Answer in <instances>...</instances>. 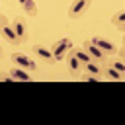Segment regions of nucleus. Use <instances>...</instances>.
<instances>
[{"instance_id": "obj_9", "label": "nucleus", "mask_w": 125, "mask_h": 125, "mask_svg": "<svg viewBox=\"0 0 125 125\" xmlns=\"http://www.w3.org/2000/svg\"><path fill=\"white\" fill-rule=\"evenodd\" d=\"M66 62H68V72H70V76H80V74H82V62H80L72 53L66 55Z\"/></svg>"}, {"instance_id": "obj_19", "label": "nucleus", "mask_w": 125, "mask_h": 125, "mask_svg": "<svg viewBox=\"0 0 125 125\" xmlns=\"http://www.w3.org/2000/svg\"><path fill=\"white\" fill-rule=\"evenodd\" d=\"M4 23H8V18H6V16L0 12V25H4Z\"/></svg>"}, {"instance_id": "obj_4", "label": "nucleus", "mask_w": 125, "mask_h": 125, "mask_svg": "<svg viewBox=\"0 0 125 125\" xmlns=\"http://www.w3.org/2000/svg\"><path fill=\"white\" fill-rule=\"evenodd\" d=\"M90 4H92V0H72V4L68 6V18H72V20L82 18L88 12Z\"/></svg>"}, {"instance_id": "obj_16", "label": "nucleus", "mask_w": 125, "mask_h": 125, "mask_svg": "<svg viewBox=\"0 0 125 125\" xmlns=\"http://www.w3.org/2000/svg\"><path fill=\"white\" fill-rule=\"evenodd\" d=\"M107 64H109V66H113L115 70H119V72H123V74H125V62H123V61H117V59H115V61H111V59H109V61H107Z\"/></svg>"}, {"instance_id": "obj_2", "label": "nucleus", "mask_w": 125, "mask_h": 125, "mask_svg": "<svg viewBox=\"0 0 125 125\" xmlns=\"http://www.w3.org/2000/svg\"><path fill=\"white\" fill-rule=\"evenodd\" d=\"M82 49H84V51L90 55V59H92V61H96V62H100V64H105V62L109 61V57H107V55H105V53H104L100 47H96V45H94L90 39L82 43Z\"/></svg>"}, {"instance_id": "obj_18", "label": "nucleus", "mask_w": 125, "mask_h": 125, "mask_svg": "<svg viewBox=\"0 0 125 125\" xmlns=\"http://www.w3.org/2000/svg\"><path fill=\"white\" fill-rule=\"evenodd\" d=\"M0 80H2V82H12L14 78L10 76V72H0Z\"/></svg>"}, {"instance_id": "obj_15", "label": "nucleus", "mask_w": 125, "mask_h": 125, "mask_svg": "<svg viewBox=\"0 0 125 125\" xmlns=\"http://www.w3.org/2000/svg\"><path fill=\"white\" fill-rule=\"evenodd\" d=\"M21 8H23V12H25V16H37V6H35V0H25L23 4H21Z\"/></svg>"}, {"instance_id": "obj_21", "label": "nucleus", "mask_w": 125, "mask_h": 125, "mask_svg": "<svg viewBox=\"0 0 125 125\" xmlns=\"http://www.w3.org/2000/svg\"><path fill=\"white\" fill-rule=\"evenodd\" d=\"M18 2H20V4H23V2H25V0H18Z\"/></svg>"}, {"instance_id": "obj_10", "label": "nucleus", "mask_w": 125, "mask_h": 125, "mask_svg": "<svg viewBox=\"0 0 125 125\" xmlns=\"http://www.w3.org/2000/svg\"><path fill=\"white\" fill-rule=\"evenodd\" d=\"M102 66H104V64L96 62V61H88V62L82 64V72L92 74V76H100V78H102Z\"/></svg>"}, {"instance_id": "obj_13", "label": "nucleus", "mask_w": 125, "mask_h": 125, "mask_svg": "<svg viewBox=\"0 0 125 125\" xmlns=\"http://www.w3.org/2000/svg\"><path fill=\"white\" fill-rule=\"evenodd\" d=\"M111 23H113L115 27H119V29H125V12H123V10L115 12V14L111 16Z\"/></svg>"}, {"instance_id": "obj_20", "label": "nucleus", "mask_w": 125, "mask_h": 125, "mask_svg": "<svg viewBox=\"0 0 125 125\" xmlns=\"http://www.w3.org/2000/svg\"><path fill=\"white\" fill-rule=\"evenodd\" d=\"M2 55H4V51H2V47H0V57H2Z\"/></svg>"}, {"instance_id": "obj_7", "label": "nucleus", "mask_w": 125, "mask_h": 125, "mask_svg": "<svg viewBox=\"0 0 125 125\" xmlns=\"http://www.w3.org/2000/svg\"><path fill=\"white\" fill-rule=\"evenodd\" d=\"M12 27H14V31H16V35H18V41H20V43L27 41L29 29H27V23H25L23 18H16V20L12 21Z\"/></svg>"}, {"instance_id": "obj_8", "label": "nucleus", "mask_w": 125, "mask_h": 125, "mask_svg": "<svg viewBox=\"0 0 125 125\" xmlns=\"http://www.w3.org/2000/svg\"><path fill=\"white\" fill-rule=\"evenodd\" d=\"M0 37H2V39H4L8 45H12V47L20 45V41H18V35H16L14 27H12V25H8V23L0 25Z\"/></svg>"}, {"instance_id": "obj_14", "label": "nucleus", "mask_w": 125, "mask_h": 125, "mask_svg": "<svg viewBox=\"0 0 125 125\" xmlns=\"http://www.w3.org/2000/svg\"><path fill=\"white\" fill-rule=\"evenodd\" d=\"M70 53H72V55H74L82 64H84V62H88V61H92V59H90V55H88L82 47H72V49H70Z\"/></svg>"}, {"instance_id": "obj_6", "label": "nucleus", "mask_w": 125, "mask_h": 125, "mask_svg": "<svg viewBox=\"0 0 125 125\" xmlns=\"http://www.w3.org/2000/svg\"><path fill=\"white\" fill-rule=\"evenodd\" d=\"M31 53H33L39 61H43V62H47V64H55V62H57L49 47H43V45H33V47H31Z\"/></svg>"}, {"instance_id": "obj_1", "label": "nucleus", "mask_w": 125, "mask_h": 125, "mask_svg": "<svg viewBox=\"0 0 125 125\" xmlns=\"http://www.w3.org/2000/svg\"><path fill=\"white\" fill-rule=\"evenodd\" d=\"M74 45H72V41L68 39V37H62V39H57L49 49H51V53H53V57H55V61L57 62H61L68 53H70V49H72Z\"/></svg>"}, {"instance_id": "obj_3", "label": "nucleus", "mask_w": 125, "mask_h": 125, "mask_svg": "<svg viewBox=\"0 0 125 125\" xmlns=\"http://www.w3.org/2000/svg\"><path fill=\"white\" fill-rule=\"evenodd\" d=\"M12 62L16 64V66H20V68H23V70H27V72H35L37 70V62L31 59V57H27V55H23V53H12Z\"/></svg>"}, {"instance_id": "obj_17", "label": "nucleus", "mask_w": 125, "mask_h": 125, "mask_svg": "<svg viewBox=\"0 0 125 125\" xmlns=\"http://www.w3.org/2000/svg\"><path fill=\"white\" fill-rule=\"evenodd\" d=\"M80 78H82V80H86V82H100V80H102L100 76H92V74H86V72H82V74H80Z\"/></svg>"}, {"instance_id": "obj_5", "label": "nucleus", "mask_w": 125, "mask_h": 125, "mask_svg": "<svg viewBox=\"0 0 125 125\" xmlns=\"http://www.w3.org/2000/svg\"><path fill=\"white\" fill-rule=\"evenodd\" d=\"M90 41H92L96 47H100V49H102V51H104L107 57H113V55H117V49H119V47H117L113 41H109V39H105V37H98V35H94Z\"/></svg>"}, {"instance_id": "obj_12", "label": "nucleus", "mask_w": 125, "mask_h": 125, "mask_svg": "<svg viewBox=\"0 0 125 125\" xmlns=\"http://www.w3.org/2000/svg\"><path fill=\"white\" fill-rule=\"evenodd\" d=\"M102 76H105V78H109V80H123V72L115 70V68L109 66L107 62L102 66Z\"/></svg>"}, {"instance_id": "obj_11", "label": "nucleus", "mask_w": 125, "mask_h": 125, "mask_svg": "<svg viewBox=\"0 0 125 125\" xmlns=\"http://www.w3.org/2000/svg\"><path fill=\"white\" fill-rule=\"evenodd\" d=\"M8 72H10V76H12L14 80H20V82H29V80H33L27 70H23V68H20V66H16V64H14Z\"/></svg>"}]
</instances>
